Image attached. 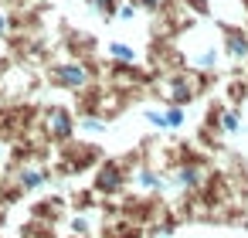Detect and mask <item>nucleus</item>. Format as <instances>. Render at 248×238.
Segmentation results:
<instances>
[{"instance_id":"f257e3e1","label":"nucleus","mask_w":248,"mask_h":238,"mask_svg":"<svg viewBox=\"0 0 248 238\" xmlns=\"http://www.w3.org/2000/svg\"><path fill=\"white\" fill-rule=\"evenodd\" d=\"M48 82L62 92H82L92 85V62H78V58H65L48 65Z\"/></svg>"},{"instance_id":"f03ea898","label":"nucleus","mask_w":248,"mask_h":238,"mask_svg":"<svg viewBox=\"0 0 248 238\" xmlns=\"http://www.w3.org/2000/svg\"><path fill=\"white\" fill-rule=\"evenodd\" d=\"M129 177H133V167L123 163V160H102L92 174V194L95 197H119L126 187H129Z\"/></svg>"},{"instance_id":"7ed1b4c3","label":"nucleus","mask_w":248,"mask_h":238,"mask_svg":"<svg viewBox=\"0 0 248 238\" xmlns=\"http://www.w3.org/2000/svg\"><path fill=\"white\" fill-rule=\"evenodd\" d=\"M58 157H62L58 174H82V170H92V167H99L106 160L102 150L95 143H89V140H68V143H62Z\"/></svg>"},{"instance_id":"20e7f679","label":"nucleus","mask_w":248,"mask_h":238,"mask_svg":"<svg viewBox=\"0 0 248 238\" xmlns=\"http://www.w3.org/2000/svg\"><path fill=\"white\" fill-rule=\"evenodd\" d=\"M45 133H48V140L51 143H68V140H75V133H78V116H75V109L72 106H62V102H51L48 109H45Z\"/></svg>"},{"instance_id":"39448f33","label":"nucleus","mask_w":248,"mask_h":238,"mask_svg":"<svg viewBox=\"0 0 248 238\" xmlns=\"http://www.w3.org/2000/svg\"><path fill=\"white\" fill-rule=\"evenodd\" d=\"M217 45H221V55H224L228 65L248 62V28H245V24L221 21V24H217Z\"/></svg>"},{"instance_id":"423d86ee","label":"nucleus","mask_w":248,"mask_h":238,"mask_svg":"<svg viewBox=\"0 0 248 238\" xmlns=\"http://www.w3.org/2000/svg\"><path fill=\"white\" fill-rule=\"evenodd\" d=\"M163 92H167V102L190 106L194 99H201V92H197V72H170V75H163Z\"/></svg>"},{"instance_id":"0eeeda50","label":"nucleus","mask_w":248,"mask_h":238,"mask_svg":"<svg viewBox=\"0 0 248 238\" xmlns=\"http://www.w3.org/2000/svg\"><path fill=\"white\" fill-rule=\"evenodd\" d=\"M187 65H190L197 75H217V72H221V65H224L221 45H217V41H204L194 55H187Z\"/></svg>"},{"instance_id":"6e6552de","label":"nucleus","mask_w":248,"mask_h":238,"mask_svg":"<svg viewBox=\"0 0 248 238\" xmlns=\"http://www.w3.org/2000/svg\"><path fill=\"white\" fill-rule=\"evenodd\" d=\"M129 184H133L140 194H153V197H156V194H163V190H167V174H163V170H156L153 163H146V160H143V163L133 170Z\"/></svg>"},{"instance_id":"1a4fd4ad","label":"nucleus","mask_w":248,"mask_h":238,"mask_svg":"<svg viewBox=\"0 0 248 238\" xmlns=\"http://www.w3.org/2000/svg\"><path fill=\"white\" fill-rule=\"evenodd\" d=\"M51 184V170L45 167V163H24L21 170H17V190H45Z\"/></svg>"},{"instance_id":"9d476101","label":"nucleus","mask_w":248,"mask_h":238,"mask_svg":"<svg viewBox=\"0 0 248 238\" xmlns=\"http://www.w3.org/2000/svg\"><path fill=\"white\" fill-rule=\"evenodd\" d=\"M102 238H146V228L123 214H109L102 224Z\"/></svg>"},{"instance_id":"9b49d317","label":"nucleus","mask_w":248,"mask_h":238,"mask_svg":"<svg viewBox=\"0 0 248 238\" xmlns=\"http://www.w3.org/2000/svg\"><path fill=\"white\" fill-rule=\"evenodd\" d=\"M106 58L112 62V65H140L143 58H140V48L136 45H129V41H109L106 45Z\"/></svg>"},{"instance_id":"f8f14e48","label":"nucleus","mask_w":248,"mask_h":238,"mask_svg":"<svg viewBox=\"0 0 248 238\" xmlns=\"http://www.w3.org/2000/svg\"><path fill=\"white\" fill-rule=\"evenodd\" d=\"M65 197H45V201H38L34 207H31V214H34V221H45V224H55L62 214H65Z\"/></svg>"},{"instance_id":"ddd939ff","label":"nucleus","mask_w":248,"mask_h":238,"mask_svg":"<svg viewBox=\"0 0 248 238\" xmlns=\"http://www.w3.org/2000/svg\"><path fill=\"white\" fill-rule=\"evenodd\" d=\"M217 129H221L224 140H228V136H238V133H241V109L224 106V109H221V123H217Z\"/></svg>"},{"instance_id":"4468645a","label":"nucleus","mask_w":248,"mask_h":238,"mask_svg":"<svg viewBox=\"0 0 248 238\" xmlns=\"http://www.w3.org/2000/svg\"><path fill=\"white\" fill-rule=\"evenodd\" d=\"M163 116H167V133H180L187 126V106H173V102H163Z\"/></svg>"},{"instance_id":"2eb2a0df","label":"nucleus","mask_w":248,"mask_h":238,"mask_svg":"<svg viewBox=\"0 0 248 238\" xmlns=\"http://www.w3.org/2000/svg\"><path fill=\"white\" fill-rule=\"evenodd\" d=\"M245 95H248V79H228L224 82V106H234V109H241V102H245Z\"/></svg>"},{"instance_id":"dca6fc26","label":"nucleus","mask_w":248,"mask_h":238,"mask_svg":"<svg viewBox=\"0 0 248 238\" xmlns=\"http://www.w3.org/2000/svg\"><path fill=\"white\" fill-rule=\"evenodd\" d=\"M109 129V119H102V116H78V133H85V136H102Z\"/></svg>"},{"instance_id":"f3484780","label":"nucleus","mask_w":248,"mask_h":238,"mask_svg":"<svg viewBox=\"0 0 248 238\" xmlns=\"http://www.w3.org/2000/svg\"><path fill=\"white\" fill-rule=\"evenodd\" d=\"M143 119H146V126H153L156 133H167V116H163V106H143Z\"/></svg>"},{"instance_id":"a211bd4d","label":"nucleus","mask_w":248,"mask_h":238,"mask_svg":"<svg viewBox=\"0 0 248 238\" xmlns=\"http://www.w3.org/2000/svg\"><path fill=\"white\" fill-rule=\"evenodd\" d=\"M68 235H92V214L75 211V214L68 218Z\"/></svg>"},{"instance_id":"6ab92c4d","label":"nucleus","mask_w":248,"mask_h":238,"mask_svg":"<svg viewBox=\"0 0 248 238\" xmlns=\"http://www.w3.org/2000/svg\"><path fill=\"white\" fill-rule=\"evenodd\" d=\"M136 14H140V11H136V4H133V0H123V4H116L112 21H126V24H129V21H136Z\"/></svg>"},{"instance_id":"aec40b11","label":"nucleus","mask_w":248,"mask_h":238,"mask_svg":"<svg viewBox=\"0 0 248 238\" xmlns=\"http://www.w3.org/2000/svg\"><path fill=\"white\" fill-rule=\"evenodd\" d=\"M190 11V17H211V0H180Z\"/></svg>"},{"instance_id":"412c9836","label":"nucleus","mask_w":248,"mask_h":238,"mask_svg":"<svg viewBox=\"0 0 248 238\" xmlns=\"http://www.w3.org/2000/svg\"><path fill=\"white\" fill-rule=\"evenodd\" d=\"M133 4H136V11H140V14H160L167 0H133Z\"/></svg>"},{"instance_id":"4be33fe9","label":"nucleus","mask_w":248,"mask_h":238,"mask_svg":"<svg viewBox=\"0 0 248 238\" xmlns=\"http://www.w3.org/2000/svg\"><path fill=\"white\" fill-rule=\"evenodd\" d=\"M11 34V17H7V11H0V38H7Z\"/></svg>"},{"instance_id":"5701e85b","label":"nucleus","mask_w":248,"mask_h":238,"mask_svg":"<svg viewBox=\"0 0 248 238\" xmlns=\"http://www.w3.org/2000/svg\"><path fill=\"white\" fill-rule=\"evenodd\" d=\"M241 11H245V28H248V0H241Z\"/></svg>"},{"instance_id":"b1692460","label":"nucleus","mask_w":248,"mask_h":238,"mask_svg":"<svg viewBox=\"0 0 248 238\" xmlns=\"http://www.w3.org/2000/svg\"><path fill=\"white\" fill-rule=\"evenodd\" d=\"M65 238H92V235H65Z\"/></svg>"}]
</instances>
